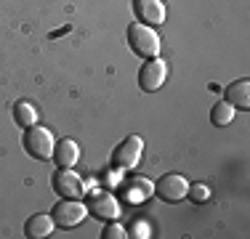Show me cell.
Instances as JSON below:
<instances>
[{
	"label": "cell",
	"instance_id": "1",
	"mask_svg": "<svg viewBox=\"0 0 250 239\" xmlns=\"http://www.w3.org/2000/svg\"><path fill=\"white\" fill-rule=\"evenodd\" d=\"M85 207L99 220H117L120 218V202L109 189H91L85 191Z\"/></svg>",
	"mask_w": 250,
	"mask_h": 239
},
{
	"label": "cell",
	"instance_id": "2",
	"mask_svg": "<svg viewBox=\"0 0 250 239\" xmlns=\"http://www.w3.org/2000/svg\"><path fill=\"white\" fill-rule=\"evenodd\" d=\"M128 43L139 56H144V59H154L160 53V48H163L160 35L144 21H136V24L128 27Z\"/></svg>",
	"mask_w": 250,
	"mask_h": 239
},
{
	"label": "cell",
	"instance_id": "3",
	"mask_svg": "<svg viewBox=\"0 0 250 239\" xmlns=\"http://www.w3.org/2000/svg\"><path fill=\"white\" fill-rule=\"evenodd\" d=\"M24 149L29 157H35V159H51L53 149H56V139H53V133L48 128L35 122L24 130Z\"/></svg>",
	"mask_w": 250,
	"mask_h": 239
},
{
	"label": "cell",
	"instance_id": "4",
	"mask_svg": "<svg viewBox=\"0 0 250 239\" xmlns=\"http://www.w3.org/2000/svg\"><path fill=\"white\" fill-rule=\"evenodd\" d=\"M141 154H144V141L141 136H128L125 141L117 143V149L112 152V170L117 173H128L141 162Z\"/></svg>",
	"mask_w": 250,
	"mask_h": 239
},
{
	"label": "cell",
	"instance_id": "5",
	"mask_svg": "<svg viewBox=\"0 0 250 239\" xmlns=\"http://www.w3.org/2000/svg\"><path fill=\"white\" fill-rule=\"evenodd\" d=\"M53 191H56L59 197H64V199H83L85 197V181H83L80 173H75L72 167H59L56 173H53Z\"/></svg>",
	"mask_w": 250,
	"mask_h": 239
},
{
	"label": "cell",
	"instance_id": "6",
	"mask_svg": "<svg viewBox=\"0 0 250 239\" xmlns=\"http://www.w3.org/2000/svg\"><path fill=\"white\" fill-rule=\"evenodd\" d=\"M85 213H88V207L80 199H64L62 197V202H56V207L51 210V218H53V223L64 226V229H72V226L85 220Z\"/></svg>",
	"mask_w": 250,
	"mask_h": 239
},
{
	"label": "cell",
	"instance_id": "7",
	"mask_svg": "<svg viewBox=\"0 0 250 239\" xmlns=\"http://www.w3.org/2000/svg\"><path fill=\"white\" fill-rule=\"evenodd\" d=\"M165 80H168V61H163V59H157V56L146 59V64L139 72L141 91H146V93L160 91V88L165 85Z\"/></svg>",
	"mask_w": 250,
	"mask_h": 239
},
{
	"label": "cell",
	"instance_id": "8",
	"mask_svg": "<svg viewBox=\"0 0 250 239\" xmlns=\"http://www.w3.org/2000/svg\"><path fill=\"white\" fill-rule=\"evenodd\" d=\"M189 191V181L184 176H176V173H168V176H163L157 183H154V194L163 197L165 202H178L184 199Z\"/></svg>",
	"mask_w": 250,
	"mask_h": 239
},
{
	"label": "cell",
	"instance_id": "9",
	"mask_svg": "<svg viewBox=\"0 0 250 239\" xmlns=\"http://www.w3.org/2000/svg\"><path fill=\"white\" fill-rule=\"evenodd\" d=\"M136 8V16L139 21H149V24H163L165 21V5L163 0H136L133 3Z\"/></svg>",
	"mask_w": 250,
	"mask_h": 239
},
{
	"label": "cell",
	"instance_id": "10",
	"mask_svg": "<svg viewBox=\"0 0 250 239\" xmlns=\"http://www.w3.org/2000/svg\"><path fill=\"white\" fill-rule=\"evenodd\" d=\"M53 159H56L59 167H75L77 159H80V143L75 139H62L53 149Z\"/></svg>",
	"mask_w": 250,
	"mask_h": 239
},
{
	"label": "cell",
	"instance_id": "11",
	"mask_svg": "<svg viewBox=\"0 0 250 239\" xmlns=\"http://www.w3.org/2000/svg\"><path fill=\"white\" fill-rule=\"evenodd\" d=\"M123 189H125V199L128 202H144L154 194V183L146 181V178H141V176L128 178V181L123 183Z\"/></svg>",
	"mask_w": 250,
	"mask_h": 239
},
{
	"label": "cell",
	"instance_id": "12",
	"mask_svg": "<svg viewBox=\"0 0 250 239\" xmlns=\"http://www.w3.org/2000/svg\"><path fill=\"white\" fill-rule=\"evenodd\" d=\"M53 218L51 215H45V213H35L32 218L24 223V234L29 239H45V237H51L53 234Z\"/></svg>",
	"mask_w": 250,
	"mask_h": 239
},
{
	"label": "cell",
	"instance_id": "13",
	"mask_svg": "<svg viewBox=\"0 0 250 239\" xmlns=\"http://www.w3.org/2000/svg\"><path fill=\"white\" fill-rule=\"evenodd\" d=\"M226 101L234 109H250V80H237L226 88Z\"/></svg>",
	"mask_w": 250,
	"mask_h": 239
},
{
	"label": "cell",
	"instance_id": "14",
	"mask_svg": "<svg viewBox=\"0 0 250 239\" xmlns=\"http://www.w3.org/2000/svg\"><path fill=\"white\" fill-rule=\"evenodd\" d=\"M14 120L21 125V128L35 125V122H38V109H35V104H29V101H19V104L14 106Z\"/></svg>",
	"mask_w": 250,
	"mask_h": 239
},
{
	"label": "cell",
	"instance_id": "15",
	"mask_svg": "<svg viewBox=\"0 0 250 239\" xmlns=\"http://www.w3.org/2000/svg\"><path fill=\"white\" fill-rule=\"evenodd\" d=\"M210 120H213V125H218V128L229 125L231 120H234V106H231L226 99H224V101H218V104L210 109Z\"/></svg>",
	"mask_w": 250,
	"mask_h": 239
},
{
	"label": "cell",
	"instance_id": "16",
	"mask_svg": "<svg viewBox=\"0 0 250 239\" xmlns=\"http://www.w3.org/2000/svg\"><path fill=\"white\" fill-rule=\"evenodd\" d=\"M210 194L213 191L208 183H194V186H189V191H187V197H192V202H208Z\"/></svg>",
	"mask_w": 250,
	"mask_h": 239
},
{
	"label": "cell",
	"instance_id": "17",
	"mask_svg": "<svg viewBox=\"0 0 250 239\" xmlns=\"http://www.w3.org/2000/svg\"><path fill=\"white\" fill-rule=\"evenodd\" d=\"M101 237H104V239H125V237H128V229L120 226L117 220H109V223L104 226V231H101Z\"/></svg>",
	"mask_w": 250,
	"mask_h": 239
},
{
	"label": "cell",
	"instance_id": "18",
	"mask_svg": "<svg viewBox=\"0 0 250 239\" xmlns=\"http://www.w3.org/2000/svg\"><path fill=\"white\" fill-rule=\"evenodd\" d=\"M128 234H133V237H149V226H146V223H136L133 231H128Z\"/></svg>",
	"mask_w": 250,
	"mask_h": 239
}]
</instances>
